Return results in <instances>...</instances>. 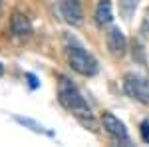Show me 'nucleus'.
Here are the masks:
<instances>
[{"label":"nucleus","mask_w":149,"mask_h":147,"mask_svg":"<svg viewBox=\"0 0 149 147\" xmlns=\"http://www.w3.org/2000/svg\"><path fill=\"white\" fill-rule=\"evenodd\" d=\"M60 12L64 20L72 26H80L84 22V10H81L80 0H62L60 2Z\"/></svg>","instance_id":"5"},{"label":"nucleus","mask_w":149,"mask_h":147,"mask_svg":"<svg viewBox=\"0 0 149 147\" xmlns=\"http://www.w3.org/2000/svg\"><path fill=\"white\" fill-rule=\"evenodd\" d=\"M14 119L18 121L20 125H24V127H28V129H32L34 133H48L46 129L42 127V125L38 123V121H34V119H30V117H20V115H14ZM48 135H52V133H48Z\"/></svg>","instance_id":"10"},{"label":"nucleus","mask_w":149,"mask_h":147,"mask_svg":"<svg viewBox=\"0 0 149 147\" xmlns=\"http://www.w3.org/2000/svg\"><path fill=\"white\" fill-rule=\"evenodd\" d=\"M2 74H4V68H2V64H0V76H2Z\"/></svg>","instance_id":"14"},{"label":"nucleus","mask_w":149,"mask_h":147,"mask_svg":"<svg viewBox=\"0 0 149 147\" xmlns=\"http://www.w3.org/2000/svg\"><path fill=\"white\" fill-rule=\"evenodd\" d=\"M102 125H103V129L113 137V139H117L119 143L129 145V135H127L125 125H123V121H119L113 113H109V111L103 113V115H102Z\"/></svg>","instance_id":"4"},{"label":"nucleus","mask_w":149,"mask_h":147,"mask_svg":"<svg viewBox=\"0 0 149 147\" xmlns=\"http://www.w3.org/2000/svg\"><path fill=\"white\" fill-rule=\"evenodd\" d=\"M0 14H2V0H0Z\"/></svg>","instance_id":"15"},{"label":"nucleus","mask_w":149,"mask_h":147,"mask_svg":"<svg viewBox=\"0 0 149 147\" xmlns=\"http://www.w3.org/2000/svg\"><path fill=\"white\" fill-rule=\"evenodd\" d=\"M107 50L115 58H121L127 52V38L119 28H111L107 32Z\"/></svg>","instance_id":"6"},{"label":"nucleus","mask_w":149,"mask_h":147,"mask_svg":"<svg viewBox=\"0 0 149 147\" xmlns=\"http://www.w3.org/2000/svg\"><path fill=\"white\" fill-rule=\"evenodd\" d=\"M123 90L135 102L149 105V82L137 74H125L123 78Z\"/></svg>","instance_id":"3"},{"label":"nucleus","mask_w":149,"mask_h":147,"mask_svg":"<svg viewBox=\"0 0 149 147\" xmlns=\"http://www.w3.org/2000/svg\"><path fill=\"white\" fill-rule=\"evenodd\" d=\"M58 100L60 103L72 111L78 119H80L84 125H92L93 129V117H92V109L86 102V98L80 93V90L76 88V84L72 82L66 76H60V82H58Z\"/></svg>","instance_id":"1"},{"label":"nucleus","mask_w":149,"mask_h":147,"mask_svg":"<svg viewBox=\"0 0 149 147\" xmlns=\"http://www.w3.org/2000/svg\"><path fill=\"white\" fill-rule=\"evenodd\" d=\"M10 30L12 34L18 36V38H28L32 34V22H30L28 16H24L20 12H14L10 18Z\"/></svg>","instance_id":"7"},{"label":"nucleus","mask_w":149,"mask_h":147,"mask_svg":"<svg viewBox=\"0 0 149 147\" xmlns=\"http://www.w3.org/2000/svg\"><path fill=\"white\" fill-rule=\"evenodd\" d=\"M26 79L30 82V88H32V90H36V88H38V79H36L34 74H26Z\"/></svg>","instance_id":"13"},{"label":"nucleus","mask_w":149,"mask_h":147,"mask_svg":"<svg viewBox=\"0 0 149 147\" xmlns=\"http://www.w3.org/2000/svg\"><path fill=\"white\" fill-rule=\"evenodd\" d=\"M139 133H141L143 143H149V119L141 121V125H139Z\"/></svg>","instance_id":"11"},{"label":"nucleus","mask_w":149,"mask_h":147,"mask_svg":"<svg viewBox=\"0 0 149 147\" xmlns=\"http://www.w3.org/2000/svg\"><path fill=\"white\" fill-rule=\"evenodd\" d=\"M149 34V10L143 18V24H141V36H147Z\"/></svg>","instance_id":"12"},{"label":"nucleus","mask_w":149,"mask_h":147,"mask_svg":"<svg viewBox=\"0 0 149 147\" xmlns=\"http://www.w3.org/2000/svg\"><path fill=\"white\" fill-rule=\"evenodd\" d=\"M137 4H139V0H119V14L125 20H129L133 16L135 8H137Z\"/></svg>","instance_id":"9"},{"label":"nucleus","mask_w":149,"mask_h":147,"mask_svg":"<svg viewBox=\"0 0 149 147\" xmlns=\"http://www.w3.org/2000/svg\"><path fill=\"white\" fill-rule=\"evenodd\" d=\"M68 64L70 68L74 70V72H78L80 76H95L97 74V60L88 52V50H84L81 46L78 44H72L68 48Z\"/></svg>","instance_id":"2"},{"label":"nucleus","mask_w":149,"mask_h":147,"mask_svg":"<svg viewBox=\"0 0 149 147\" xmlns=\"http://www.w3.org/2000/svg\"><path fill=\"white\" fill-rule=\"evenodd\" d=\"M113 20V10H111V2L109 0H100L97 8H95V24L103 28Z\"/></svg>","instance_id":"8"}]
</instances>
